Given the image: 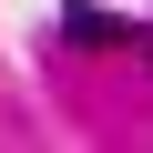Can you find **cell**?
Here are the masks:
<instances>
[{
	"label": "cell",
	"mask_w": 153,
	"mask_h": 153,
	"mask_svg": "<svg viewBox=\"0 0 153 153\" xmlns=\"http://www.w3.org/2000/svg\"><path fill=\"white\" fill-rule=\"evenodd\" d=\"M61 31L82 41V51H112V41H133V21H112V10H92V0H71V10H61Z\"/></svg>",
	"instance_id": "cell-1"
},
{
	"label": "cell",
	"mask_w": 153,
	"mask_h": 153,
	"mask_svg": "<svg viewBox=\"0 0 153 153\" xmlns=\"http://www.w3.org/2000/svg\"><path fill=\"white\" fill-rule=\"evenodd\" d=\"M133 41H143V51H153V31H133Z\"/></svg>",
	"instance_id": "cell-2"
}]
</instances>
